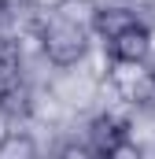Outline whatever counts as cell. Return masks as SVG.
Instances as JSON below:
<instances>
[{
	"label": "cell",
	"mask_w": 155,
	"mask_h": 159,
	"mask_svg": "<svg viewBox=\"0 0 155 159\" xmlns=\"http://www.w3.org/2000/svg\"><path fill=\"white\" fill-rule=\"evenodd\" d=\"M44 56L55 63V67H70L85 56V26L70 19V15H55L48 26H44Z\"/></svg>",
	"instance_id": "1"
},
{
	"label": "cell",
	"mask_w": 155,
	"mask_h": 159,
	"mask_svg": "<svg viewBox=\"0 0 155 159\" xmlns=\"http://www.w3.org/2000/svg\"><path fill=\"white\" fill-rule=\"evenodd\" d=\"M107 52H111L115 63H126V67L144 63L148 52H152V34H148V26H140V22L126 26L122 34H115V37L107 41Z\"/></svg>",
	"instance_id": "2"
},
{
	"label": "cell",
	"mask_w": 155,
	"mask_h": 159,
	"mask_svg": "<svg viewBox=\"0 0 155 159\" xmlns=\"http://www.w3.org/2000/svg\"><path fill=\"white\" fill-rule=\"evenodd\" d=\"M30 89L22 85V81H7L4 89H0V115H7V119H26L30 115Z\"/></svg>",
	"instance_id": "3"
},
{
	"label": "cell",
	"mask_w": 155,
	"mask_h": 159,
	"mask_svg": "<svg viewBox=\"0 0 155 159\" xmlns=\"http://www.w3.org/2000/svg\"><path fill=\"white\" fill-rule=\"evenodd\" d=\"M137 22V15L133 11H126V7H104V11H96V34H104V37L111 41L115 34H122L126 26H133Z\"/></svg>",
	"instance_id": "4"
},
{
	"label": "cell",
	"mask_w": 155,
	"mask_h": 159,
	"mask_svg": "<svg viewBox=\"0 0 155 159\" xmlns=\"http://www.w3.org/2000/svg\"><path fill=\"white\" fill-rule=\"evenodd\" d=\"M129 133H126V126L118 119H111V115H100V119L92 122V144H96V152H107L111 144H118V141H126Z\"/></svg>",
	"instance_id": "5"
},
{
	"label": "cell",
	"mask_w": 155,
	"mask_h": 159,
	"mask_svg": "<svg viewBox=\"0 0 155 159\" xmlns=\"http://www.w3.org/2000/svg\"><path fill=\"white\" fill-rule=\"evenodd\" d=\"M0 159H37L33 137H30V133H19V129L4 133V137H0Z\"/></svg>",
	"instance_id": "6"
},
{
	"label": "cell",
	"mask_w": 155,
	"mask_h": 159,
	"mask_svg": "<svg viewBox=\"0 0 155 159\" xmlns=\"http://www.w3.org/2000/svg\"><path fill=\"white\" fill-rule=\"evenodd\" d=\"M15 67H19V52L11 41H0V81H15Z\"/></svg>",
	"instance_id": "7"
},
{
	"label": "cell",
	"mask_w": 155,
	"mask_h": 159,
	"mask_svg": "<svg viewBox=\"0 0 155 159\" xmlns=\"http://www.w3.org/2000/svg\"><path fill=\"white\" fill-rule=\"evenodd\" d=\"M100 159H140V148L126 137V141H118V144H111L107 152H100Z\"/></svg>",
	"instance_id": "8"
},
{
	"label": "cell",
	"mask_w": 155,
	"mask_h": 159,
	"mask_svg": "<svg viewBox=\"0 0 155 159\" xmlns=\"http://www.w3.org/2000/svg\"><path fill=\"white\" fill-rule=\"evenodd\" d=\"M59 159H100V152H92L89 144H67L59 152Z\"/></svg>",
	"instance_id": "9"
},
{
	"label": "cell",
	"mask_w": 155,
	"mask_h": 159,
	"mask_svg": "<svg viewBox=\"0 0 155 159\" xmlns=\"http://www.w3.org/2000/svg\"><path fill=\"white\" fill-rule=\"evenodd\" d=\"M70 0H33V7H44V11H63Z\"/></svg>",
	"instance_id": "10"
}]
</instances>
